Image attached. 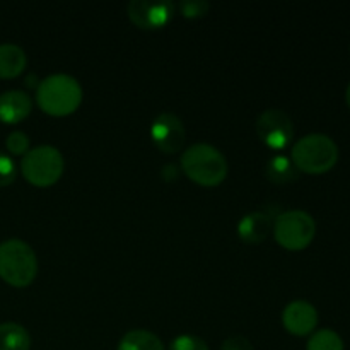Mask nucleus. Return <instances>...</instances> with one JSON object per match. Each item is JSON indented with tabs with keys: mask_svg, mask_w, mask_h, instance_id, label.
<instances>
[{
	"mask_svg": "<svg viewBox=\"0 0 350 350\" xmlns=\"http://www.w3.org/2000/svg\"><path fill=\"white\" fill-rule=\"evenodd\" d=\"M36 101L40 108L50 115H68L81 105L82 88L75 77L58 72L38 84Z\"/></svg>",
	"mask_w": 350,
	"mask_h": 350,
	"instance_id": "nucleus-1",
	"label": "nucleus"
},
{
	"mask_svg": "<svg viewBox=\"0 0 350 350\" xmlns=\"http://www.w3.org/2000/svg\"><path fill=\"white\" fill-rule=\"evenodd\" d=\"M181 167L193 181L212 187L221 183L228 174V159L217 147L198 142L181 154Z\"/></svg>",
	"mask_w": 350,
	"mask_h": 350,
	"instance_id": "nucleus-2",
	"label": "nucleus"
},
{
	"mask_svg": "<svg viewBox=\"0 0 350 350\" xmlns=\"http://www.w3.org/2000/svg\"><path fill=\"white\" fill-rule=\"evenodd\" d=\"M291 159L297 170L304 173H327L337 164L338 147L335 140L325 133H308L294 144Z\"/></svg>",
	"mask_w": 350,
	"mask_h": 350,
	"instance_id": "nucleus-3",
	"label": "nucleus"
},
{
	"mask_svg": "<svg viewBox=\"0 0 350 350\" xmlns=\"http://www.w3.org/2000/svg\"><path fill=\"white\" fill-rule=\"evenodd\" d=\"M38 273L34 250L23 239L0 243V277L14 287H26Z\"/></svg>",
	"mask_w": 350,
	"mask_h": 350,
	"instance_id": "nucleus-4",
	"label": "nucleus"
},
{
	"mask_svg": "<svg viewBox=\"0 0 350 350\" xmlns=\"http://www.w3.org/2000/svg\"><path fill=\"white\" fill-rule=\"evenodd\" d=\"M64 167V156L55 146H38L29 149L21 163L24 178L38 187L53 185L62 176Z\"/></svg>",
	"mask_w": 350,
	"mask_h": 350,
	"instance_id": "nucleus-5",
	"label": "nucleus"
},
{
	"mask_svg": "<svg viewBox=\"0 0 350 350\" xmlns=\"http://www.w3.org/2000/svg\"><path fill=\"white\" fill-rule=\"evenodd\" d=\"M273 234L284 248L303 250L313 241L317 234V222L308 212L293 208L277 215Z\"/></svg>",
	"mask_w": 350,
	"mask_h": 350,
	"instance_id": "nucleus-6",
	"label": "nucleus"
},
{
	"mask_svg": "<svg viewBox=\"0 0 350 350\" xmlns=\"http://www.w3.org/2000/svg\"><path fill=\"white\" fill-rule=\"evenodd\" d=\"M256 133L270 149L280 150L291 144L294 137L293 120L279 108H269L256 118Z\"/></svg>",
	"mask_w": 350,
	"mask_h": 350,
	"instance_id": "nucleus-7",
	"label": "nucleus"
},
{
	"mask_svg": "<svg viewBox=\"0 0 350 350\" xmlns=\"http://www.w3.org/2000/svg\"><path fill=\"white\" fill-rule=\"evenodd\" d=\"M150 137H152L157 149H161L163 152L173 154L183 147L187 130H185L180 116L174 115V113L164 111L157 115L152 125H150Z\"/></svg>",
	"mask_w": 350,
	"mask_h": 350,
	"instance_id": "nucleus-8",
	"label": "nucleus"
},
{
	"mask_svg": "<svg viewBox=\"0 0 350 350\" xmlns=\"http://www.w3.org/2000/svg\"><path fill=\"white\" fill-rule=\"evenodd\" d=\"M129 17L144 29L163 27L174 14V3L171 0H130Z\"/></svg>",
	"mask_w": 350,
	"mask_h": 350,
	"instance_id": "nucleus-9",
	"label": "nucleus"
},
{
	"mask_svg": "<svg viewBox=\"0 0 350 350\" xmlns=\"http://www.w3.org/2000/svg\"><path fill=\"white\" fill-rule=\"evenodd\" d=\"M284 327L294 335H308L317 328L318 311L304 299H294L282 311Z\"/></svg>",
	"mask_w": 350,
	"mask_h": 350,
	"instance_id": "nucleus-10",
	"label": "nucleus"
},
{
	"mask_svg": "<svg viewBox=\"0 0 350 350\" xmlns=\"http://www.w3.org/2000/svg\"><path fill=\"white\" fill-rule=\"evenodd\" d=\"M33 109V101L24 91H5L0 94V122L17 123L26 118Z\"/></svg>",
	"mask_w": 350,
	"mask_h": 350,
	"instance_id": "nucleus-11",
	"label": "nucleus"
},
{
	"mask_svg": "<svg viewBox=\"0 0 350 350\" xmlns=\"http://www.w3.org/2000/svg\"><path fill=\"white\" fill-rule=\"evenodd\" d=\"M272 214L263 211H255L241 217L238 224L239 238L246 243H262L272 231Z\"/></svg>",
	"mask_w": 350,
	"mask_h": 350,
	"instance_id": "nucleus-12",
	"label": "nucleus"
},
{
	"mask_svg": "<svg viewBox=\"0 0 350 350\" xmlns=\"http://www.w3.org/2000/svg\"><path fill=\"white\" fill-rule=\"evenodd\" d=\"M26 51L14 43L0 44V79L17 77L26 68Z\"/></svg>",
	"mask_w": 350,
	"mask_h": 350,
	"instance_id": "nucleus-13",
	"label": "nucleus"
},
{
	"mask_svg": "<svg viewBox=\"0 0 350 350\" xmlns=\"http://www.w3.org/2000/svg\"><path fill=\"white\" fill-rule=\"evenodd\" d=\"M267 176L270 181L277 185L291 183L299 178V170L296 167L294 161L286 154H275L267 161Z\"/></svg>",
	"mask_w": 350,
	"mask_h": 350,
	"instance_id": "nucleus-14",
	"label": "nucleus"
},
{
	"mask_svg": "<svg viewBox=\"0 0 350 350\" xmlns=\"http://www.w3.org/2000/svg\"><path fill=\"white\" fill-rule=\"evenodd\" d=\"M29 332L19 323H0V350H29Z\"/></svg>",
	"mask_w": 350,
	"mask_h": 350,
	"instance_id": "nucleus-15",
	"label": "nucleus"
},
{
	"mask_svg": "<svg viewBox=\"0 0 350 350\" xmlns=\"http://www.w3.org/2000/svg\"><path fill=\"white\" fill-rule=\"evenodd\" d=\"M116 350H164V345L156 334L139 328L126 332Z\"/></svg>",
	"mask_w": 350,
	"mask_h": 350,
	"instance_id": "nucleus-16",
	"label": "nucleus"
},
{
	"mask_svg": "<svg viewBox=\"0 0 350 350\" xmlns=\"http://www.w3.org/2000/svg\"><path fill=\"white\" fill-rule=\"evenodd\" d=\"M308 350H344V340L337 332L330 328H321L314 332L306 345Z\"/></svg>",
	"mask_w": 350,
	"mask_h": 350,
	"instance_id": "nucleus-17",
	"label": "nucleus"
},
{
	"mask_svg": "<svg viewBox=\"0 0 350 350\" xmlns=\"http://www.w3.org/2000/svg\"><path fill=\"white\" fill-rule=\"evenodd\" d=\"M170 350H208L207 342L197 335L183 334L171 340Z\"/></svg>",
	"mask_w": 350,
	"mask_h": 350,
	"instance_id": "nucleus-18",
	"label": "nucleus"
},
{
	"mask_svg": "<svg viewBox=\"0 0 350 350\" xmlns=\"http://www.w3.org/2000/svg\"><path fill=\"white\" fill-rule=\"evenodd\" d=\"M17 176V166L9 154L0 150V187H7Z\"/></svg>",
	"mask_w": 350,
	"mask_h": 350,
	"instance_id": "nucleus-19",
	"label": "nucleus"
},
{
	"mask_svg": "<svg viewBox=\"0 0 350 350\" xmlns=\"http://www.w3.org/2000/svg\"><path fill=\"white\" fill-rule=\"evenodd\" d=\"M5 147L12 154H26L29 150V137L21 130L10 132L5 139Z\"/></svg>",
	"mask_w": 350,
	"mask_h": 350,
	"instance_id": "nucleus-20",
	"label": "nucleus"
},
{
	"mask_svg": "<svg viewBox=\"0 0 350 350\" xmlns=\"http://www.w3.org/2000/svg\"><path fill=\"white\" fill-rule=\"evenodd\" d=\"M208 2L207 0H183L180 3V9L183 12V16L187 17H200L205 16L208 10Z\"/></svg>",
	"mask_w": 350,
	"mask_h": 350,
	"instance_id": "nucleus-21",
	"label": "nucleus"
},
{
	"mask_svg": "<svg viewBox=\"0 0 350 350\" xmlns=\"http://www.w3.org/2000/svg\"><path fill=\"white\" fill-rule=\"evenodd\" d=\"M221 350H255V347H253L252 342H250L246 337L234 335V337L226 338Z\"/></svg>",
	"mask_w": 350,
	"mask_h": 350,
	"instance_id": "nucleus-22",
	"label": "nucleus"
},
{
	"mask_svg": "<svg viewBox=\"0 0 350 350\" xmlns=\"http://www.w3.org/2000/svg\"><path fill=\"white\" fill-rule=\"evenodd\" d=\"M345 99H347V105H349V108H350V82H349V85H347V91H345Z\"/></svg>",
	"mask_w": 350,
	"mask_h": 350,
	"instance_id": "nucleus-23",
	"label": "nucleus"
}]
</instances>
